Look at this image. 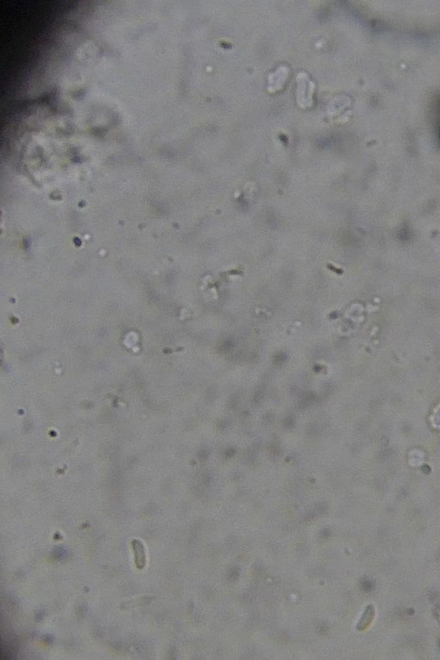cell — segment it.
Instances as JSON below:
<instances>
[{
    "label": "cell",
    "mask_w": 440,
    "mask_h": 660,
    "mask_svg": "<svg viewBox=\"0 0 440 660\" xmlns=\"http://www.w3.org/2000/svg\"><path fill=\"white\" fill-rule=\"evenodd\" d=\"M132 545L133 552H134V556H135L136 567L139 569H142L145 567V563H146L145 548L143 546V544L138 540L133 541Z\"/></svg>",
    "instance_id": "1"
}]
</instances>
